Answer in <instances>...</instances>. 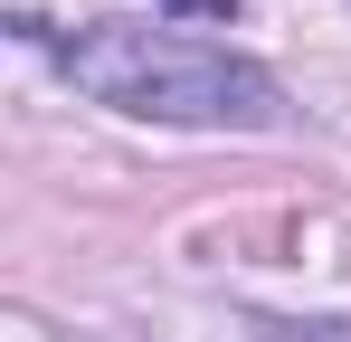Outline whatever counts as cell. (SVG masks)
Returning a JSON list of instances; mask_svg holds the SVG:
<instances>
[{"instance_id": "1", "label": "cell", "mask_w": 351, "mask_h": 342, "mask_svg": "<svg viewBox=\"0 0 351 342\" xmlns=\"http://www.w3.org/2000/svg\"><path fill=\"white\" fill-rule=\"evenodd\" d=\"M29 48L58 57L76 95L143 124H219V133H276L285 124V86L237 48L180 38V29H133V19H86V29H48V19H10Z\"/></svg>"}, {"instance_id": "2", "label": "cell", "mask_w": 351, "mask_h": 342, "mask_svg": "<svg viewBox=\"0 0 351 342\" xmlns=\"http://www.w3.org/2000/svg\"><path fill=\"white\" fill-rule=\"evenodd\" d=\"M266 342H351V323H266Z\"/></svg>"}, {"instance_id": "3", "label": "cell", "mask_w": 351, "mask_h": 342, "mask_svg": "<svg viewBox=\"0 0 351 342\" xmlns=\"http://www.w3.org/2000/svg\"><path fill=\"white\" fill-rule=\"evenodd\" d=\"M152 10H171V19H237V0H152Z\"/></svg>"}]
</instances>
